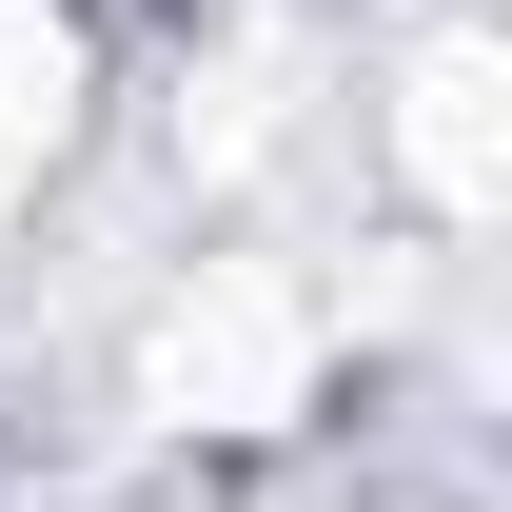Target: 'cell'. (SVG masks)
I'll return each instance as SVG.
<instances>
[{"mask_svg": "<svg viewBox=\"0 0 512 512\" xmlns=\"http://www.w3.org/2000/svg\"><path fill=\"white\" fill-rule=\"evenodd\" d=\"M335 394V296L296 276V256H197L178 296L138 316V414L158 434H217V453H256V434H296Z\"/></svg>", "mask_w": 512, "mask_h": 512, "instance_id": "1", "label": "cell"}, {"mask_svg": "<svg viewBox=\"0 0 512 512\" xmlns=\"http://www.w3.org/2000/svg\"><path fill=\"white\" fill-rule=\"evenodd\" d=\"M493 20H434V40H394L375 79V178L434 217V237H493V197H512V99H493Z\"/></svg>", "mask_w": 512, "mask_h": 512, "instance_id": "2", "label": "cell"}, {"mask_svg": "<svg viewBox=\"0 0 512 512\" xmlns=\"http://www.w3.org/2000/svg\"><path fill=\"white\" fill-rule=\"evenodd\" d=\"M99 138V0H0V237L79 178Z\"/></svg>", "mask_w": 512, "mask_h": 512, "instance_id": "3", "label": "cell"}]
</instances>
